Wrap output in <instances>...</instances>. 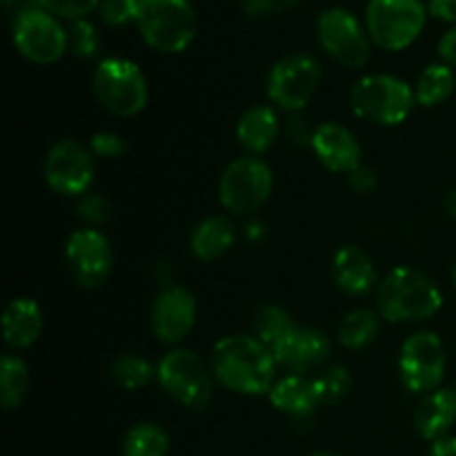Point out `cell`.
Segmentation results:
<instances>
[{"mask_svg":"<svg viewBox=\"0 0 456 456\" xmlns=\"http://www.w3.org/2000/svg\"><path fill=\"white\" fill-rule=\"evenodd\" d=\"M276 359L256 337L232 334L212 350V374L223 387L245 396L270 395L276 377Z\"/></svg>","mask_w":456,"mask_h":456,"instance_id":"cell-1","label":"cell"},{"mask_svg":"<svg viewBox=\"0 0 456 456\" xmlns=\"http://www.w3.org/2000/svg\"><path fill=\"white\" fill-rule=\"evenodd\" d=\"M377 305L379 314L390 323L426 321L439 314L444 307V294L426 272L401 265L381 281Z\"/></svg>","mask_w":456,"mask_h":456,"instance_id":"cell-2","label":"cell"},{"mask_svg":"<svg viewBox=\"0 0 456 456\" xmlns=\"http://www.w3.org/2000/svg\"><path fill=\"white\" fill-rule=\"evenodd\" d=\"M196 25L199 20L190 0H138L136 27L156 52H185L194 40Z\"/></svg>","mask_w":456,"mask_h":456,"instance_id":"cell-3","label":"cell"},{"mask_svg":"<svg viewBox=\"0 0 456 456\" xmlns=\"http://www.w3.org/2000/svg\"><path fill=\"white\" fill-rule=\"evenodd\" d=\"M414 89L392 74H370L356 80L350 92V105L359 118L370 123L401 125L414 110Z\"/></svg>","mask_w":456,"mask_h":456,"instance_id":"cell-4","label":"cell"},{"mask_svg":"<svg viewBox=\"0 0 456 456\" xmlns=\"http://www.w3.org/2000/svg\"><path fill=\"white\" fill-rule=\"evenodd\" d=\"M428 7L421 0H370L365 25L370 40L386 52H401L421 36Z\"/></svg>","mask_w":456,"mask_h":456,"instance_id":"cell-5","label":"cell"},{"mask_svg":"<svg viewBox=\"0 0 456 456\" xmlns=\"http://www.w3.org/2000/svg\"><path fill=\"white\" fill-rule=\"evenodd\" d=\"M156 379L160 387L187 410H205L212 401V370H208L196 352L185 347L163 356L156 368Z\"/></svg>","mask_w":456,"mask_h":456,"instance_id":"cell-6","label":"cell"},{"mask_svg":"<svg viewBox=\"0 0 456 456\" xmlns=\"http://www.w3.org/2000/svg\"><path fill=\"white\" fill-rule=\"evenodd\" d=\"M94 94L107 111L136 116L147 105V80L141 67L127 58H107L94 74Z\"/></svg>","mask_w":456,"mask_h":456,"instance_id":"cell-7","label":"cell"},{"mask_svg":"<svg viewBox=\"0 0 456 456\" xmlns=\"http://www.w3.org/2000/svg\"><path fill=\"white\" fill-rule=\"evenodd\" d=\"M274 176L270 165L258 156H243L225 167L218 183L223 208L234 214H249L261 208L272 194Z\"/></svg>","mask_w":456,"mask_h":456,"instance_id":"cell-8","label":"cell"},{"mask_svg":"<svg viewBox=\"0 0 456 456\" xmlns=\"http://www.w3.org/2000/svg\"><path fill=\"white\" fill-rule=\"evenodd\" d=\"M321 71L319 61L310 53H289L272 67L267 76V96L285 111H301L319 92Z\"/></svg>","mask_w":456,"mask_h":456,"instance_id":"cell-9","label":"cell"},{"mask_svg":"<svg viewBox=\"0 0 456 456\" xmlns=\"http://www.w3.org/2000/svg\"><path fill=\"white\" fill-rule=\"evenodd\" d=\"M444 341L435 332H417L403 343L399 356L401 381L414 395H430L439 390L445 377Z\"/></svg>","mask_w":456,"mask_h":456,"instance_id":"cell-10","label":"cell"},{"mask_svg":"<svg viewBox=\"0 0 456 456\" xmlns=\"http://www.w3.org/2000/svg\"><path fill=\"white\" fill-rule=\"evenodd\" d=\"M13 45L36 65H52L69 49L65 27L40 7L13 18Z\"/></svg>","mask_w":456,"mask_h":456,"instance_id":"cell-11","label":"cell"},{"mask_svg":"<svg viewBox=\"0 0 456 456\" xmlns=\"http://www.w3.org/2000/svg\"><path fill=\"white\" fill-rule=\"evenodd\" d=\"M319 40L325 52L347 69H359L370 61V34L347 9L332 7L321 13Z\"/></svg>","mask_w":456,"mask_h":456,"instance_id":"cell-12","label":"cell"},{"mask_svg":"<svg viewBox=\"0 0 456 456\" xmlns=\"http://www.w3.org/2000/svg\"><path fill=\"white\" fill-rule=\"evenodd\" d=\"M67 265L76 283L85 289H96L110 279L114 267L111 245L102 232L78 230L69 236L65 248Z\"/></svg>","mask_w":456,"mask_h":456,"instance_id":"cell-13","label":"cell"},{"mask_svg":"<svg viewBox=\"0 0 456 456\" xmlns=\"http://www.w3.org/2000/svg\"><path fill=\"white\" fill-rule=\"evenodd\" d=\"M45 181L62 196H80L92 187L94 159L87 147L76 141H61L45 159Z\"/></svg>","mask_w":456,"mask_h":456,"instance_id":"cell-14","label":"cell"},{"mask_svg":"<svg viewBox=\"0 0 456 456\" xmlns=\"http://www.w3.org/2000/svg\"><path fill=\"white\" fill-rule=\"evenodd\" d=\"M196 325V298L183 285H167L159 292L151 305V330L156 338L176 346Z\"/></svg>","mask_w":456,"mask_h":456,"instance_id":"cell-15","label":"cell"},{"mask_svg":"<svg viewBox=\"0 0 456 456\" xmlns=\"http://www.w3.org/2000/svg\"><path fill=\"white\" fill-rule=\"evenodd\" d=\"M276 363L292 374H303L307 370L321 368L332 354V343L321 330L294 325L292 332L285 334L272 347Z\"/></svg>","mask_w":456,"mask_h":456,"instance_id":"cell-16","label":"cell"},{"mask_svg":"<svg viewBox=\"0 0 456 456\" xmlns=\"http://www.w3.org/2000/svg\"><path fill=\"white\" fill-rule=\"evenodd\" d=\"M312 150L330 172L352 174L361 165V145L354 134L338 123H325L312 132Z\"/></svg>","mask_w":456,"mask_h":456,"instance_id":"cell-17","label":"cell"},{"mask_svg":"<svg viewBox=\"0 0 456 456\" xmlns=\"http://www.w3.org/2000/svg\"><path fill=\"white\" fill-rule=\"evenodd\" d=\"M456 423V390L439 387V390L426 395V399L419 403L414 414V426L417 432L426 441H439L448 436Z\"/></svg>","mask_w":456,"mask_h":456,"instance_id":"cell-18","label":"cell"},{"mask_svg":"<svg viewBox=\"0 0 456 456\" xmlns=\"http://www.w3.org/2000/svg\"><path fill=\"white\" fill-rule=\"evenodd\" d=\"M332 274L338 288L352 297L370 292L377 283V270L368 254L356 245H346L334 254Z\"/></svg>","mask_w":456,"mask_h":456,"instance_id":"cell-19","label":"cell"},{"mask_svg":"<svg viewBox=\"0 0 456 456\" xmlns=\"http://www.w3.org/2000/svg\"><path fill=\"white\" fill-rule=\"evenodd\" d=\"M43 310L31 298H13L3 314L4 341L13 350H25L38 341L43 332Z\"/></svg>","mask_w":456,"mask_h":456,"instance_id":"cell-20","label":"cell"},{"mask_svg":"<svg viewBox=\"0 0 456 456\" xmlns=\"http://www.w3.org/2000/svg\"><path fill=\"white\" fill-rule=\"evenodd\" d=\"M270 401L279 412L289 417H310L321 405L314 379H305L303 374H288L285 379L272 386Z\"/></svg>","mask_w":456,"mask_h":456,"instance_id":"cell-21","label":"cell"},{"mask_svg":"<svg viewBox=\"0 0 456 456\" xmlns=\"http://www.w3.org/2000/svg\"><path fill=\"white\" fill-rule=\"evenodd\" d=\"M279 116L267 105L249 107L236 125V136H239L240 145L252 154H263V151L270 150L279 138Z\"/></svg>","mask_w":456,"mask_h":456,"instance_id":"cell-22","label":"cell"},{"mask_svg":"<svg viewBox=\"0 0 456 456\" xmlns=\"http://www.w3.org/2000/svg\"><path fill=\"white\" fill-rule=\"evenodd\" d=\"M234 239V225L225 216H208L191 232L190 248L199 261L209 263L230 252Z\"/></svg>","mask_w":456,"mask_h":456,"instance_id":"cell-23","label":"cell"},{"mask_svg":"<svg viewBox=\"0 0 456 456\" xmlns=\"http://www.w3.org/2000/svg\"><path fill=\"white\" fill-rule=\"evenodd\" d=\"M454 87L456 76L452 67L439 62V65H430L423 69V74L419 76L417 87H414V96H417L419 105L436 107L452 96Z\"/></svg>","mask_w":456,"mask_h":456,"instance_id":"cell-24","label":"cell"},{"mask_svg":"<svg viewBox=\"0 0 456 456\" xmlns=\"http://www.w3.org/2000/svg\"><path fill=\"white\" fill-rule=\"evenodd\" d=\"M29 390V368L16 354H4L0 361V401L4 410H13L22 403Z\"/></svg>","mask_w":456,"mask_h":456,"instance_id":"cell-25","label":"cell"},{"mask_svg":"<svg viewBox=\"0 0 456 456\" xmlns=\"http://www.w3.org/2000/svg\"><path fill=\"white\" fill-rule=\"evenodd\" d=\"M169 436L156 423H138L125 435L123 456H167Z\"/></svg>","mask_w":456,"mask_h":456,"instance_id":"cell-26","label":"cell"},{"mask_svg":"<svg viewBox=\"0 0 456 456\" xmlns=\"http://www.w3.org/2000/svg\"><path fill=\"white\" fill-rule=\"evenodd\" d=\"M379 314L372 310H354L338 325V341L350 350H363L377 338Z\"/></svg>","mask_w":456,"mask_h":456,"instance_id":"cell-27","label":"cell"},{"mask_svg":"<svg viewBox=\"0 0 456 456\" xmlns=\"http://www.w3.org/2000/svg\"><path fill=\"white\" fill-rule=\"evenodd\" d=\"M294 321L283 307L279 305H263L254 314V332H256L258 341L265 343L267 347H274L281 338L294 330Z\"/></svg>","mask_w":456,"mask_h":456,"instance_id":"cell-28","label":"cell"},{"mask_svg":"<svg viewBox=\"0 0 456 456\" xmlns=\"http://www.w3.org/2000/svg\"><path fill=\"white\" fill-rule=\"evenodd\" d=\"M110 374L111 379H114L116 386L125 387V390H141V387L150 386L156 370L151 368L145 359H141V356L120 354L118 359H114V363H111Z\"/></svg>","mask_w":456,"mask_h":456,"instance_id":"cell-29","label":"cell"},{"mask_svg":"<svg viewBox=\"0 0 456 456\" xmlns=\"http://www.w3.org/2000/svg\"><path fill=\"white\" fill-rule=\"evenodd\" d=\"M314 386L319 392L321 405H332L346 399L347 392L352 390V374L343 365H332V368H325L316 374Z\"/></svg>","mask_w":456,"mask_h":456,"instance_id":"cell-30","label":"cell"},{"mask_svg":"<svg viewBox=\"0 0 456 456\" xmlns=\"http://www.w3.org/2000/svg\"><path fill=\"white\" fill-rule=\"evenodd\" d=\"M67 40H69V49L74 56L78 58H94L101 52V36L98 29L85 18L78 20H71V25L67 27Z\"/></svg>","mask_w":456,"mask_h":456,"instance_id":"cell-31","label":"cell"},{"mask_svg":"<svg viewBox=\"0 0 456 456\" xmlns=\"http://www.w3.org/2000/svg\"><path fill=\"white\" fill-rule=\"evenodd\" d=\"M98 12H101V18L107 25H127V22H136L138 0H101Z\"/></svg>","mask_w":456,"mask_h":456,"instance_id":"cell-32","label":"cell"},{"mask_svg":"<svg viewBox=\"0 0 456 456\" xmlns=\"http://www.w3.org/2000/svg\"><path fill=\"white\" fill-rule=\"evenodd\" d=\"M38 4L53 16L78 20V18L87 16L92 9H96L101 0H38Z\"/></svg>","mask_w":456,"mask_h":456,"instance_id":"cell-33","label":"cell"},{"mask_svg":"<svg viewBox=\"0 0 456 456\" xmlns=\"http://www.w3.org/2000/svg\"><path fill=\"white\" fill-rule=\"evenodd\" d=\"M89 147L96 156L101 159H118V156L125 154V141L114 132H98L94 134L92 141H89Z\"/></svg>","mask_w":456,"mask_h":456,"instance_id":"cell-34","label":"cell"},{"mask_svg":"<svg viewBox=\"0 0 456 456\" xmlns=\"http://www.w3.org/2000/svg\"><path fill=\"white\" fill-rule=\"evenodd\" d=\"M78 214L80 218H85L92 225H101V223H105L110 218V203L102 196L87 194L78 203Z\"/></svg>","mask_w":456,"mask_h":456,"instance_id":"cell-35","label":"cell"},{"mask_svg":"<svg viewBox=\"0 0 456 456\" xmlns=\"http://www.w3.org/2000/svg\"><path fill=\"white\" fill-rule=\"evenodd\" d=\"M298 0H243V9L249 16H265V13H279L294 7Z\"/></svg>","mask_w":456,"mask_h":456,"instance_id":"cell-36","label":"cell"},{"mask_svg":"<svg viewBox=\"0 0 456 456\" xmlns=\"http://www.w3.org/2000/svg\"><path fill=\"white\" fill-rule=\"evenodd\" d=\"M350 178L352 190L361 191V194H370V191L377 187V174L368 167V165H359L352 174H347Z\"/></svg>","mask_w":456,"mask_h":456,"instance_id":"cell-37","label":"cell"},{"mask_svg":"<svg viewBox=\"0 0 456 456\" xmlns=\"http://www.w3.org/2000/svg\"><path fill=\"white\" fill-rule=\"evenodd\" d=\"M428 12H430V16L439 18V20L454 22L456 25V0H430Z\"/></svg>","mask_w":456,"mask_h":456,"instance_id":"cell-38","label":"cell"},{"mask_svg":"<svg viewBox=\"0 0 456 456\" xmlns=\"http://www.w3.org/2000/svg\"><path fill=\"white\" fill-rule=\"evenodd\" d=\"M439 56L444 58L445 65L456 67V27L445 31L444 38L439 40Z\"/></svg>","mask_w":456,"mask_h":456,"instance_id":"cell-39","label":"cell"},{"mask_svg":"<svg viewBox=\"0 0 456 456\" xmlns=\"http://www.w3.org/2000/svg\"><path fill=\"white\" fill-rule=\"evenodd\" d=\"M3 4H4V9H7V12L13 13V18H18L20 13L31 12V9L40 7L38 0H3ZM40 9H43V7H40Z\"/></svg>","mask_w":456,"mask_h":456,"instance_id":"cell-40","label":"cell"},{"mask_svg":"<svg viewBox=\"0 0 456 456\" xmlns=\"http://www.w3.org/2000/svg\"><path fill=\"white\" fill-rule=\"evenodd\" d=\"M430 456H456V436H444L432 444Z\"/></svg>","mask_w":456,"mask_h":456,"instance_id":"cell-41","label":"cell"},{"mask_svg":"<svg viewBox=\"0 0 456 456\" xmlns=\"http://www.w3.org/2000/svg\"><path fill=\"white\" fill-rule=\"evenodd\" d=\"M444 205H445V212H448V216L456 221V190H452L448 196H445Z\"/></svg>","mask_w":456,"mask_h":456,"instance_id":"cell-42","label":"cell"},{"mask_svg":"<svg viewBox=\"0 0 456 456\" xmlns=\"http://www.w3.org/2000/svg\"><path fill=\"white\" fill-rule=\"evenodd\" d=\"M312 456H337V454H330V452H316V454H312Z\"/></svg>","mask_w":456,"mask_h":456,"instance_id":"cell-43","label":"cell"},{"mask_svg":"<svg viewBox=\"0 0 456 456\" xmlns=\"http://www.w3.org/2000/svg\"><path fill=\"white\" fill-rule=\"evenodd\" d=\"M452 281H454V288H456V267H454V272H452Z\"/></svg>","mask_w":456,"mask_h":456,"instance_id":"cell-44","label":"cell"},{"mask_svg":"<svg viewBox=\"0 0 456 456\" xmlns=\"http://www.w3.org/2000/svg\"><path fill=\"white\" fill-rule=\"evenodd\" d=\"M454 390H456V387H454Z\"/></svg>","mask_w":456,"mask_h":456,"instance_id":"cell-45","label":"cell"}]
</instances>
